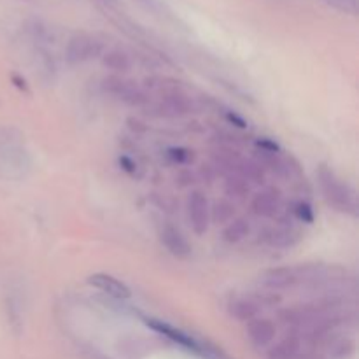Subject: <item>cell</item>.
<instances>
[{"label":"cell","mask_w":359,"mask_h":359,"mask_svg":"<svg viewBox=\"0 0 359 359\" xmlns=\"http://www.w3.org/2000/svg\"><path fill=\"white\" fill-rule=\"evenodd\" d=\"M249 230H251L249 221L244 219V217H238V219L230 221V224L224 228L223 238L226 242H230V244H237V242L244 241V238L248 237Z\"/></svg>","instance_id":"5bb4252c"},{"label":"cell","mask_w":359,"mask_h":359,"mask_svg":"<svg viewBox=\"0 0 359 359\" xmlns=\"http://www.w3.org/2000/svg\"><path fill=\"white\" fill-rule=\"evenodd\" d=\"M319 182H321V189L330 205L335 207L337 210L356 216V195H354V191L349 186L344 184L340 179H337L335 174L326 167H321V170H319Z\"/></svg>","instance_id":"6da1fadb"},{"label":"cell","mask_w":359,"mask_h":359,"mask_svg":"<svg viewBox=\"0 0 359 359\" xmlns=\"http://www.w3.org/2000/svg\"><path fill=\"white\" fill-rule=\"evenodd\" d=\"M224 191L228 196H235V198H244L249 193V184L244 177L241 175H230L224 184Z\"/></svg>","instance_id":"d6986e66"},{"label":"cell","mask_w":359,"mask_h":359,"mask_svg":"<svg viewBox=\"0 0 359 359\" xmlns=\"http://www.w3.org/2000/svg\"><path fill=\"white\" fill-rule=\"evenodd\" d=\"M104 90L109 95L121 100L123 104L132 105V107H144L149 104V95L142 86L135 84L133 81L123 79L121 76H109L104 79Z\"/></svg>","instance_id":"7a4b0ae2"},{"label":"cell","mask_w":359,"mask_h":359,"mask_svg":"<svg viewBox=\"0 0 359 359\" xmlns=\"http://www.w3.org/2000/svg\"><path fill=\"white\" fill-rule=\"evenodd\" d=\"M188 217L189 223H191L193 231H195L198 237L207 233L210 224V207L203 193H191V196L188 198Z\"/></svg>","instance_id":"3957f363"},{"label":"cell","mask_w":359,"mask_h":359,"mask_svg":"<svg viewBox=\"0 0 359 359\" xmlns=\"http://www.w3.org/2000/svg\"><path fill=\"white\" fill-rule=\"evenodd\" d=\"M302 344H304V339L300 335L290 333L266 353V359H300Z\"/></svg>","instance_id":"30bf717a"},{"label":"cell","mask_w":359,"mask_h":359,"mask_svg":"<svg viewBox=\"0 0 359 359\" xmlns=\"http://www.w3.org/2000/svg\"><path fill=\"white\" fill-rule=\"evenodd\" d=\"M297 214L300 219L307 221V223H312V219H314V212H312V209L307 205V203H300L297 209Z\"/></svg>","instance_id":"44dd1931"},{"label":"cell","mask_w":359,"mask_h":359,"mask_svg":"<svg viewBox=\"0 0 359 359\" xmlns=\"http://www.w3.org/2000/svg\"><path fill=\"white\" fill-rule=\"evenodd\" d=\"M277 335V328L270 319L256 318L248 323V337L255 347H266L273 342Z\"/></svg>","instance_id":"ba28073f"},{"label":"cell","mask_w":359,"mask_h":359,"mask_svg":"<svg viewBox=\"0 0 359 359\" xmlns=\"http://www.w3.org/2000/svg\"><path fill=\"white\" fill-rule=\"evenodd\" d=\"M237 172L245 181L263 182V179H265V172H263V167L258 161H238Z\"/></svg>","instance_id":"e0dca14e"},{"label":"cell","mask_w":359,"mask_h":359,"mask_svg":"<svg viewBox=\"0 0 359 359\" xmlns=\"http://www.w3.org/2000/svg\"><path fill=\"white\" fill-rule=\"evenodd\" d=\"M328 353L330 358L335 359H347L354 354V342L347 337H333L328 344Z\"/></svg>","instance_id":"9a60e30c"},{"label":"cell","mask_w":359,"mask_h":359,"mask_svg":"<svg viewBox=\"0 0 359 359\" xmlns=\"http://www.w3.org/2000/svg\"><path fill=\"white\" fill-rule=\"evenodd\" d=\"M259 305L258 300H252V298H237L230 304V314L233 316L238 321H252V319L258 318L259 314Z\"/></svg>","instance_id":"4fadbf2b"},{"label":"cell","mask_w":359,"mask_h":359,"mask_svg":"<svg viewBox=\"0 0 359 359\" xmlns=\"http://www.w3.org/2000/svg\"><path fill=\"white\" fill-rule=\"evenodd\" d=\"M98 51H100V46L97 42L91 41L90 37H84V35H77L67 46V60L72 65H77V63H83L97 56Z\"/></svg>","instance_id":"52a82bcc"},{"label":"cell","mask_w":359,"mask_h":359,"mask_svg":"<svg viewBox=\"0 0 359 359\" xmlns=\"http://www.w3.org/2000/svg\"><path fill=\"white\" fill-rule=\"evenodd\" d=\"M146 325L149 326L151 330H154V332L161 333V335H165L167 339L177 342L179 346L186 347V349L193 351V353H202V349H200L198 344H196L189 335L182 333L181 330L174 328V326L167 325V323H163V321H158V319H146Z\"/></svg>","instance_id":"9c48e42d"},{"label":"cell","mask_w":359,"mask_h":359,"mask_svg":"<svg viewBox=\"0 0 359 359\" xmlns=\"http://www.w3.org/2000/svg\"><path fill=\"white\" fill-rule=\"evenodd\" d=\"M104 65L107 67V69L114 70V72H126V70L130 69V65H132V62H130L128 55L114 49V51H109L107 55L104 56Z\"/></svg>","instance_id":"ac0fdd59"},{"label":"cell","mask_w":359,"mask_h":359,"mask_svg":"<svg viewBox=\"0 0 359 359\" xmlns=\"http://www.w3.org/2000/svg\"><path fill=\"white\" fill-rule=\"evenodd\" d=\"M297 241H298L297 231L287 230V228H284V230L272 231L269 237V242L272 245H276V248H290V245H293Z\"/></svg>","instance_id":"ffe728a7"},{"label":"cell","mask_w":359,"mask_h":359,"mask_svg":"<svg viewBox=\"0 0 359 359\" xmlns=\"http://www.w3.org/2000/svg\"><path fill=\"white\" fill-rule=\"evenodd\" d=\"M259 280L269 290L284 291L302 284V276L298 266H279V269L266 270Z\"/></svg>","instance_id":"277c9868"},{"label":"cell","mask_w":359,"mask_h":359,"mask_svg":"<svg viewBox=\"0 0 359 359\" xmlns=\"http://www.w3.org/2000/svg\"><path fill=\"white\" fill-rule=\"evenodd\" d=\"M161 242L165 244V248L170 251V255H174L175 258H188L191 255V245L188 244L184 237H182L181 231L174 226H165L161 231Z\"/></svg>","instance_id":"7c38bea8"},{"label":"cell","mask_w":359,"mask_h":359,"mask_svg":"<svg viewBox=\"0 0 359 359\" xmlns=\"http://www.w3.org/2000/svg\"><path fill=\"white\" fill-rule=\"evenodd\" d=\"M88 284L114 298H130V294H132L125 283L109 276V273H93V276L88 277Z\"/></svg>","instance_id":"8fae6325"},{"label":"cell","mask_w":359,"mask_h":359,"mask_svg":"<svg viewBox=\"0 0 359 359\" xmlns=\"http://www.w3.org/2000/svg\"><path fill=\"white\" fill-rule=\"evenodd\" d=\"M235 216V205L230 200H219V202L214 203V207L210 209V219L216 224H226L230 221H233Z\"/></svg>","instance_id":"2e32d148"},{"label":"cell","mask_w":359,"mask_h":359,"mask_svg":"<svg viewBox=\"0 0 359 359\" xmlns=\"http://www.w3.org/2000/svg\"><path fill=\"white\" fill-rule=\"evenodd\" d=\"M280 209V193L276 188H266L251 200V212L258 217H276Z\"/></svg>","instance_id":"8992f818"},{"label":"cell","mask_w":359,"mask_h":359,"mask_svg":"<svg viewBox=\"0 0 359 359\" xmlns=\"http://www.w3.org/2000/svg\"><path fill=\"white\" fill-rule=\"evenodd\" d=\"M154 111H158L160 116H167V118H179V116H184L191 111V102L179 90L168 91V93L160 95V100L154 104Z\"/></svg>","instance_id":"5b68a950"}]
</instances>
